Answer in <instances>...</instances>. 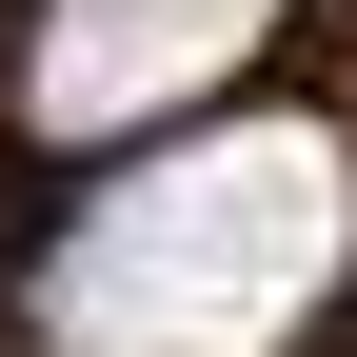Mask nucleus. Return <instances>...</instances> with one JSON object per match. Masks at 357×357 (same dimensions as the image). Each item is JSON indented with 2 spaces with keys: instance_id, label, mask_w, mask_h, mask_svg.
I'll return each instance as SVG.
<instances>
[{
  "instance_id": "obj_2",
  "label": "nucleus",
  "mask_w": 357,
  "mask_h": 357,
  "mask_svg": "<svg viewBox=\"0 0 357 357\" xmlns=\"http://www.w3.org/2000/svg\"><path fill=\"white\" fill-rule=\"evenodd\" d=\"M258 20H278V0H40L20 119H40V139H139V119L218 100V79L258 60Z\"/></svg>"
},
{
  "instance_id": "obj_1",
  "label": "nucleus",
  "mask_w": 357,
  "mask_h": 357,
  "mask_svg": "<svg viewBox=\"0 0 357 357\" xmlns=\"http://www.w3.org/2000/svg\"><path fill=\"white\" fill-rule=\"evenodd\" d=\"M337 258H357V139L337 119L159 139L40 258V357H278L337 298Z\"/></svg>"
}]
</instances>
